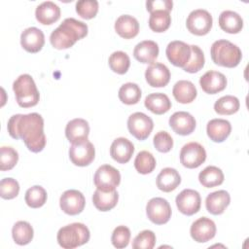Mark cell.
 Instances as JSON below:
<instances>
[{"mask_svg": "<svg viewBox=\"0 0 249 249\" xmlns=\"http://www.w3.org/2000/svg\"><path fill=\"white\" fill-rule=\"evenodd\" d=\"M59 205L64 213L68 215H78L85 208L86 198L78 190H67L61 195Z\"/></svg>", "mask_w": 249, "mask_h": 249, "instance_id": "4fadbf2b", "label": "cell"}, {"mask_svg": "<svg viewBox=\"0 0 249 249\" xmlns=\"http://www.w3.org/2000/svg\"><path fill=\"white\" fill-rule=\"evenodd\" d=\"M118 95L123 103L126 105H132L138 103L140 100L141 89L137 84L126 83L120 88Z\"/></svg>", "mask_w": 249, "mask_h": 249, "instance_id": "e575fe53", "label": "cell"}, {"mask_svg": "<svg viewBox=\"0 0 249 249\" xmlns=\"http://www.w3.org/2000/svg\"><path fill=\"white\" fill-rule=\"evenodd\" d=\"M18 160V152L9 146H3L0 150V169L2 171L12 169Z\"/></svg>", "mask_w": 249, "mask_h": 249, "instance_id": "60d3db41", "label": "cell"}, {"mask_svg": "<svg viewBox=\"0 0 249 249\" xmlns=\"http://www.w3.org/2000/svg\"><path fill=\"white\" fill-rule=\"evenodd\" d=\"M206 160L205 149L197 142L185 144L180 151V162L187 168H196Z\"/></svg>", "mask_w": 249, "mask_h": 249, "instance_id": "30bf717a", "label": "cell"}, {"mask_svg": "<svg viewBox=\"0 0 249 249\" xmlns=\"http://www.w3.org/2000/svg\"><path fill=\"white\" fill-rule=\"evenodd\" d=\"M165 53L173 65L184 68L191 58V45L183 41H172L167 45Z\"/></svg>", "mask_w": 249, "mask_h": 249, "instance_id": "5bb4252c", "label": "cell"}, {"mask_svg": "<svg viewBox=\"0 0 249 249\" xmlns=\"http://www.w3.org/2000/svg\"><path fill=\"white\" fill-rule=\"evenodd\" d=\"M199 85L206 93L215 94L226 89L227 78L221 72L210 70L200 77Z\"/></svg>", "mask_w": 249, "mask_h": 249, "instance_id": "d6986e66", "label": "cell"}, {"mask_svg": "<svg viewBox=\"0 0 249 249\" xmlns=\"http://www.w3.org/2000/svg\"><path fill=\"white\" fill-rule=\"evenodd\" d=\"M175 202L178 210L181 213L187 216H191L196 214L199 210L201 198L197 191L192 189H185L176 196Z\"/></svg>", "mask_w": 249, "mask_h": 249, "instance_id": "7c38bea8", "label": "cell"}, {"mask_svg": "<svg viewBox=\"0 0 249 249\" xmlns=\"http://www.w3.org/2000/svg\"><path fill=\"white\" fill-rule=\"evenodd\" d=\"M212 16L203 9H196L192 11L186 20L188 30L195 35L202 36L207 34L212 28Z\"/></svg>", "mask_w": 249, "mask_h": 249, "instance_id": "52a82bcc", "label": "cell"}, {"mask_svg": "<svg viewBox=\"0 0 249 249\" xmlns=\"http://www.w3.org/2000/svg\"><path fill=\"white\" fill-rule=\"evenodd\" d=\"M196 120L188 112L179 111L169 118V125L173 131L179 135H189L196 128Z\"/></svg>", "mask_w": 249, "mask_h": 249, "instance_id": "2e32d148", "label": "cell"}, {"mask_svg": "<svg viewBox=\"0 0 249 249\" xmlns=\"http://www.w3.org/2000/svg\"><path fill=\"white\" fill-rule=\"evenodd\" d=\"M231 131V124L224 119H213L208 122L206 132L208 137L216 143L225 141Z\"/></svg>", "mask_w": 249, "mask_h": 249, "instance_id": "603a6c76", "label": "cell"}, {"mask_svg": "<svg viewBox=\"0 0 249 249\" xmlns=\"http://www.w3.org/2000/svg\"><path fill=\"white\" fill-rule=\"evenodd\" d=\"M119 194L116 190L111 192H103L98 189L92 196V202L96 209L100 211H109L117 205Z\"/></svg>", "mask_w": 249, "mask_h": 249, "instance_id": "4dcf8cb0", "label": "cell"}, {"mask_svg": "<svg viewBox=\"0 0 249 249\" xmlns=\"http://www.w3.org/2000/svg\"><path fill=\"white\" fill-rule=\"evenodd\" d=\"M95 150L91 142L84 140L77 143H72L69 148L70 160L78 166H87L94 160Z\"/></svg>", "mask_w": 249, "mask_h": 249, "instance_id": "8fae6325", "label": "cell"}, {"mask_svg": "<svg viewBox=\"0 0 249 249\" xmlns=\"http://www.w3.org/2000/svg\"><path fill=\"white\" fill-rule=\"evenodd\" d=\"M89 133V123L81 118L73 119L67 123L65 127L66 138L71 143H77L88 140Z\"/></svg>", "mask_w": 249, "mask_h": 249, "instance_id": "44dd1931", "label": "cell"}, {"mask_svg": "<svg viewBox=\"0 0 249 249\" xmlns=\"http://www.w3.org/2000/svg\"><path fill=\"white\" fill-rule=\"evenodd\" d=\"M33 228L28 222L18 221L12 229V236L14 241L18 245H26L33 239Z\"/></svg>", "mask_w": 249, "mask_h": 249, "instance_id": "d6a6232c", "label": "cell"}, {"mask_svg": "<svg viewBox=\"0 0 249 249\" xmlns=\"http://www.w3.org/2000/svg\"><path fill=\"white\" fill-rule=\"evenodd\" d=\"M93 182L95 187L103 192H111L119 186L121 174L118 169L110 164H103L95 171Z\"/></svg>", "mask_w": 249, "mask_h": 249, "instance_id": "8992f818", "label": "cell"}, {"mask_svg": "<svg viewBox=\"0 0 249 249\" xmlns=\"http://www.w3.org/2000/svg\"><path fill=\"white\" fill-rule=\"evenodd\" d=\"M145 78L153 88L165 87L170 80V71L164 64L154 62L146 69Z\"/></svg>", "mask_w": 249, "mask_h": 249, "instance_id": "ac0fdd59", "label": "cell"}, {"mask_svg": "<svg viewBox=\"0 0 249 249\" xmlns=\"http://www.w3.org/2000/svg\"><path fill=\"white\" fill-rule=\"evenodd\" d=\"M153 127V120L142 112H135L127 119V128L138 140H145L151 134Z\"/></svg>", "mask_w": 249, "mask_h": 249, "instance_id": "ba28073f", "label": "cell"}, {"mask_svg": "<svg viewBox=\"0 0 249 249\" xmlns=\"http://www.w3.org/2000/svg\"><path fill=\"white\" fill-rule=\"evenodd\" d=\"M115 30L121 37L131 39L139 32L138 20L130 15H122L115 22Z\"/></svg>", "mask_w": 249, "mask_h": 249, "instance_id": "484cf974", "label": "cell"}, {"mask_svg": "<svg viewBox=\"0 0 249 249\" xmlns=\"http://www.w3.org/2000/svg\"><path fill=\"white\" fill-rule=\"evenodd\" d=\"M108 63L112 71L123 75L127 72L130 65V59L124 52L117 51L109 56Z\"/></svg>", "mask_w": 249, "mask_h": 249, "instance_id": "8d00e7d4", "label": "cell"}, {"mask_svg": "<svg viewBox=\"0 0 249 249\" xmlns=\"http://www.w3.org/2000/svg\"><path fill=\"white\" fill-rule=\"evenodd\" d=\"M45 44V36L41 29L37 27H28L20 35V45L28 53H38Z\"/></svg>", "mask_w": 249, "mask_h": 249, "instance_id": "e0dca14e", "label": "cell"}, {"mask_svg": "<svg viewBox=\"0 0 249 249\" xmlns=\"http://www.w3.org/2000/svg\"><path fill=\"white\" fill-rule=\"evenodd\" d=\"M181 183V176L178 171L171 167L160 170L157 177V187L165 193L174 191Z\"/></svg>", "mask_w": 249, "mask_h": 249, "instance_id": "4316f807", "label": "cell"}, {"mask_svg": "<svg viewBox=\"0 0 249 249\" xmlns=\"http://www.w3.org/2000/svg\"><path fill=\"white\" fill-rule=\"evenodd\" d=\"M204 62L205 58L201 49L196 45H191V58L183 69L189 73H196L204 66Z\"/></svg>", "mask_w": 249, "mask_h": 249, "instance_id": "ab89813d", "label": "cell"}, {"mask_svg": "<svg viewBox=\"0 0 249 249\" xmlns=\"http://www.w3.org/2000/svg\"><path fill=\"white\" fill-rule=\"evenodd\" d=\"M144 104L148 110L157 115L164 114L171 108V101L168 96L161 92H155L147 95Z\"/></svg>", "mask_w": 249, "mask_h": 249, "instance_id": "f546056e", "label": "cell"}, {"mask_svg": "<svg viewBox=\"0 0 249 249\" xmlns=\"http://www.w3.org/2000/svg\"><path fill=\"white\" fill-rule=\"evenodd\" d=\"M36 19L42 24H52L60 18V8L52 1H46L37 6L35 11Z\"/></svg>", "mask_w": 249, "mask_h": 249, "instance_id": "d4e9b609", "label": "cell"}, {"mask_svg": "<svg viewBox=\"0 0 249 249\" xmlns=\"http://www.w3.org/2000/svg\"><path fill=\"white\" fill-rule=\"evenodd\" d=\"M210 54L215 64L228 68L237 66L242 58L241 50L228 40L215 41L211 46Z\"/></svg>", "mask_w": 249, "mask_h": 249, "instance_id": "3957f363", "label": "cell"}, {"mask_svg": "<svg viewBox=\"0 0 249 249\" xmlns=\"http://www.w3.org/2000/svg\"><path fill=\"white\" fill-rule=\"evenodd\" d=\"M172 93L178 102L186 104L195 100L197 91L192 82L187 80H180L173 86Z\"/></svg>", "mask_w": 249, "mask_h": 249, "instance_id": "f1b7e54d", "label": "cell"}, {"mask_svg": "<svg viewBox=\"0 0 249 249\" xmlns=\"http://www.w3.org/2000/svg\"><path fill=\"white\" fill-rule=\"evenodd\" d=\"M13 89L18 104L22 108L35 106L40 98L33 78L28 74L18 76L13 84Z\"/></svg>", "mask_w": 249, "mask_h": 249, "instance_id": "277c9868", "label": "cell"}, {"mask_svg": "<svg viewBox=\"0 0 249 249\" xmlns=\"http://www.w3.org/2000/svg\"><path fill=\"white\" fill-rule=\"evenodd\" d=\"M190 233L195 241L198 243L207 242L215 236L216 225L211 219L201 217L192 224Z\"/></svg>", "mask_w": 249, "mask_h": 249, "instance_id": "9a60e30c", "label": "cell"}, {"mask_svg": "<svg viewBox=\"0 0 249 249\" xmlns=\"http://www.w3.org/2000/svg\"><path fill=\"white\" fill-rule=\"evenodd\" d=\"M173 2L170 0H155V1H147L146 8L147 11L152 13L158 10H164L170 12L172 10Z\"/></svg>", "mask_w": 249, "mask_h": 249, "instance_id": "7dc6e473", "label": "cell"}, {"mask_svg": "<svg viewBox=\"0 0 249 249\" xmlns=\"http://www.w3.org/2000/svg\"><path fill=\"white\" fill-rule=\"evenodd\" d=\"M240 103L233 95H225L219 98L214 104V110L219 115H232L239 109Z\"/></svg>", "mask_w": 249, "mask_h": 249, "instance_id": "d590c367", "label": "cell"}, {"mask_svg": "<svg viewBox=\"0 0 249 249\" xmlns=\"http://www.w3.org/2000/svg\"><path fill=\"white\" fill-rule=\"evenodd\" d=\"M156 244V235L152 231L145 230L139 232L132 241L133 249H152Z\"/></svg>", "mask_w": 249, "mask_h": 249, "instance_id": "7bdbcfd3", "label": "cell"}, {"mask_svg": "<svg viewBox=\"0 0 249 249\" xmlns=\"http://www.w3.org/2000/svg\"><path fill=\"white\" fill-rule=\"evenodd\" d=\"M134 153L133 144L124 137H119L113 141L110 147V155L119 163H126Z\"/></svg>", "mask_w": 249, "mask_h": 249, "instance_id": "ffe728a7", "label": "cell"}, {"mask_svg": "<svg viewBox=\"0 0 249 249\" xmlns=\"http://www.w3.org/2000/svg\"><path fill=\"white\" fill-rule=\"evenodd\" d=\"M87 34L88 25L86 23L73 18H67L52 32L50 42L53 48L64 50L72 47Z\"/></svg>", "mask_w": 249, "mask_h": 249, "instance_id": "7a4b0ae2", "label": "cell"}, {"mask_svg": "<svg viewBox=\"0 0 249 249\" xmlns=\"http://www.w3.org/2000/svg\"><path fill=\"white\" fill-rule=\"evenodd\" d=\"M130 239V231L125 226L117 227L112 233L111 241L116 248H124L128 245Z\"/></svg>", "mask_w": 249, "mask_h": 249, "instance_id": "f6af8a7d", "label": "cell"}, {"mask_svg": "<svg viewBox=\"0 0 249 249\" xmlns=\"http://www.w3.org/2000/svg\"><path fill=\"white\" fill-rule=\"evenodd\" d=\"M198 180L203 187L213 188L224 182V173L219 167L209 165L199 172Z\"/></svg>", "mask_w": 249, "mask_h": 249, "instance_id": "1f68e13d", "label": "cell"}, {"mask_svg": "<svg viewBox=\"0 0 249 249\" xmlns=\"http://www.w3.org/2000/svg\"><path fill=\"white\" fill-rule=\"evenodd\" d=\"M135 169L141 174L151 173L156 167V159L148 151H141L134 160Z\"/></svg>", "mask_w": 249, "mask_h": 249, "instance_id": "f35d334b", "label": "cell"}, {"mask_svg": "<svg viewBox=\"0 0 249 249\" xmlns=\"http://www.w3.org/2000/svg\"><path fill=\"white\" fill-rule=\"evenodd\" d=\"M57 242L65 249H73L86 244L89 240V231L82 223H73L59 229Z\"/></svg>", "mask_w": 249, "mask_h": 249, "instance_id": "5b68a950", "label": "cell"}, {"mask_svg": "<svg viewBox=\"0 0 249 249\" xmlns=\"http://www.w3.org/2000/svg\"><path fill=\"white\" fill-rule=\"evenodd\" d=\"M7 128L10 136L15 139H22L29 151L39 153L45 148L44 120L40 114L14 115L9 119Z\"/></svg>", "mask_w": 249, "mask_h": 249, "instance_id": "6da1fadb", "label": "cell"}, {"mask_svg": "<svg viewBox=\"0 0 249 249\" xmlns=\"http://www.w3.org/2000/svg\"><path fill=\"white\" fill-rule=\"evenodd\" d=\"M219 25L225 32L236 34L243 28V19L236 12L226 10L219 16Z\"/></svg>", "mask_w": 249, "mask_h": 249, "instance_id": "83f0119b", "label": "cell"}, {"mask_svg": "<svg viewBox=\"0 0 249 249\" xmlns=\"http://www.w3.org/2000/svg\"><path fill=\"white\" fill-rule=\"evenodd\" d=\"M171 23V17L168 11L158 10L151 13L149 18V26L150 28L158 33L163 32L168 29Z\"/></svg>", "mask_w": 249, "mask_h": 249, "instance_id": "836d02e7", "label": "cell"}, {"mask_svg": "<svg viewBox=\"0 0 249 249\" xmlns=\"http://www.w3.org/2000/svg\"><path fill=\"white\" fill-rule=\"evenodd\" d=\"M133 55L141 63H154L159 55V46L152 40H145L138 43L134 50Z\"/></svg>", "mask_w": 249, "mask_h": 249, "instance_id": "cb8c5ba5", "label": "cell"}, {"mask_svg": "<svg viewBox=\"0 0 249 249\" xmlns=\"http://www.w3.org/2000/svg\"><path fill=\"white\" fill-rule=\"evenodd\" d=\"M154 146L160 153H167L173 147V139L166 131H159L154 136Z\"/></svg>", "mask_w": 249, "mask_h": 249, "instance_id": "bcb514c9", "label": "cell"}, {"mask_svg": "<svg viewBox=\"0 0 249 249\" xmlns=\"http://www.w3.org/2000/svg\"><path fill=\"white\" fill-rule=\"evenodd\" d=\"M231 201L230 194L225 190H219L209 194L205 199V206L209 213L220 215L224 213Z\"/></svg>", "mask_w": 249, "mask_h": 249, "instance_id": "7402d4cb", "label": "cell"}, {"mask_svg": "<svg viewBox=\"0 0 249 249\" xmlns=\"http://www.w3.org/2000/svg\"><path fill=\"white\" fill-rule=\"evenodd\" d=\"M146 213L151 222L156 225H163L167 223L171 217V207L166 199L162 197H153L147 203Z\"/></svg>", "mask_w": 249, "mask_h": 249, "instance_id": "9c48e42d", "label": "cell"}, {"mask_svg": "<svg viewBox=\"0 0 249 249\" xmlns=\"http://www.w3.org/2000/svg\"><path fill=\"white\" fill-rule=\"evenodd\" d=\"M76 12L81 18L90 19L98 12V2L96 0H80L76 3Z\"/></svg>", "mask_w": 249, "mask_h": 249, "instance_id": "b9f144b4", "label": "cell"}, {"mask_svg": "<svg viewBox=\"0 0 249 249\" xmlns=\"http://www.w3.org/2000/svg\"><path fill=\"white\" fill-rule=\"evenodd\" d=\"M19 192V185L16 179L4 178L0 182V196L4 199L15 198Z\"/></svg>", "mask_w": 249, "mask_h": 249, "instance_id": "ee69618b", "label": "cell"}, {"mask_svg": "<svg viewBox=\"0 0 249 249\" xmlns=\"http://www.w3.org/2000/svg\"><path fill=\"white\" fill-rule=\"evenodd\" d=\"M24 199L29 207L39 208L47 201V192L41 186H33L26 191Z\"/></svg>", "mask_w": 249, "mask_h": 249, "instance_id": "74e56055", "label": "cell"}]
</instances>
